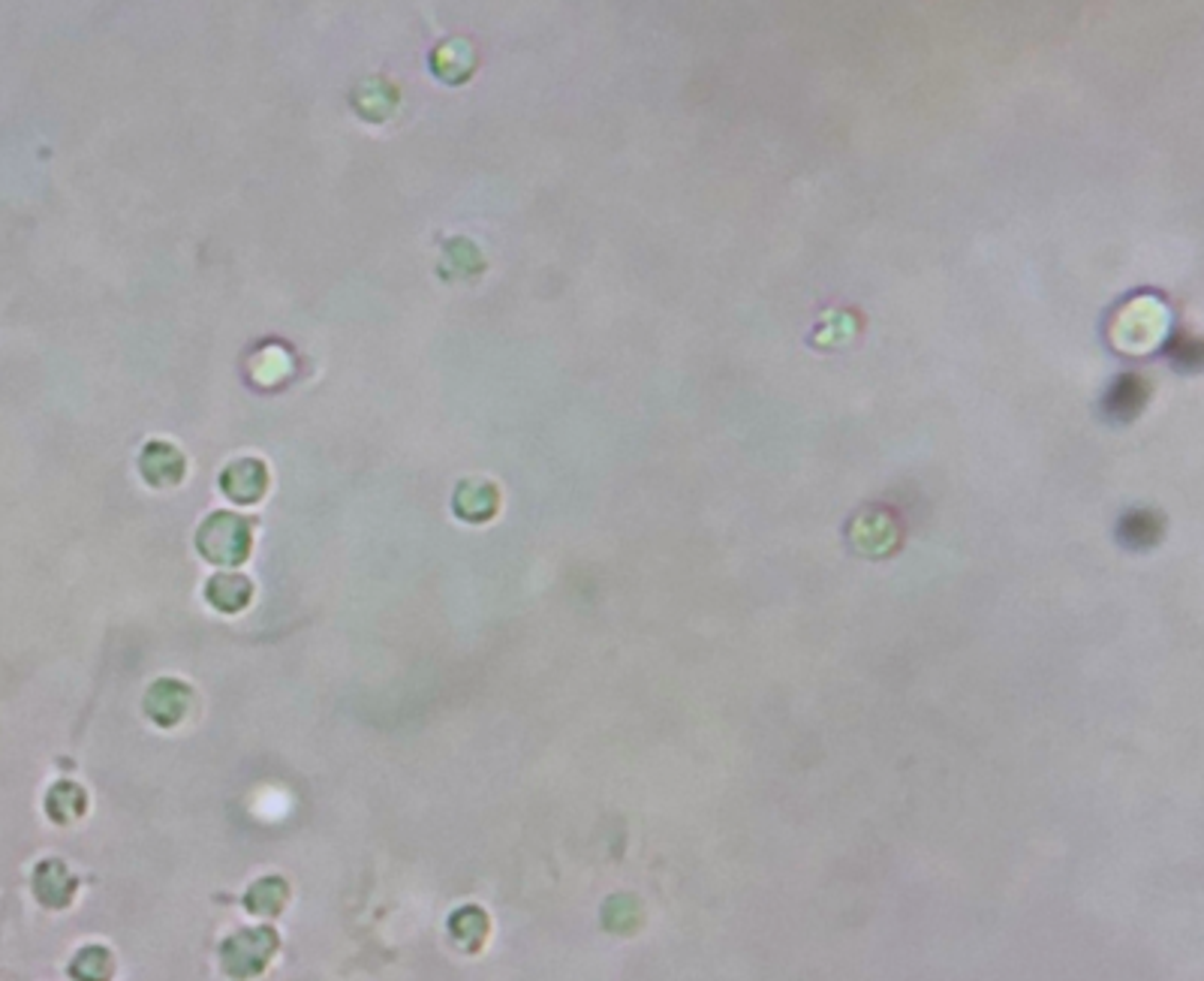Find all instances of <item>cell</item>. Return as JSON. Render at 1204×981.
Instances as JSON below:
<instances>
[{"mask_svg":"<svg viewBox=\"0 0 1204 981\" xmlns=\"http://www.w3.org/2000/svg\"><path fill=\"white\" fill-rule=\"evenodd\" d=\"M275 951H278V933L272 927L241 930V933L229 936L223 943V969L232 979H254V976H260L262 969H265V963L272 961Z\"/></svg>","mask_w":1204,"mask_h":981,"instance_id":"cell-1","label":"cell"},{"mask_svg":"<svg viewBox=\"0 0 1204 981\" xmlns=\"http://www.w3.org/2000/svg\"><path fill=\"white\" fill-rule=\"evenodd\" d=\"M199 551L214 563H241L247 551H250V524L232 515V512H217L205 521L203 530H199Z\"/></svg>","mask_w":1204,"mask_h":981,"instance_id":"cell-2","label":"cell"},{"mask_svg":"<svg viewBox=\"0 0 1204 981\" xmlns=\"http://www.w3.org/2000/svg\"><path fill=\"white\" fill-rule=\"evenodd\" d=\"M221 485L223 494L232 497L235 503H257L265 491V485H268V473L260 461L244 458V461H235L232 467L223 470Z\"/></svg>","mask_w":1204,"mask_h":981,"instance_id":"cell-3","label":"cell"},{"mask_svg":"<svg viewBox=\"0 0 1204 981\" xmlns=\"http://www.w3.org/2000/svg\"><path fill=\"white\" fill-rule=\"evenodd\" d=\"M34 891H37L39 904H46V907H67L75 894V876L55 858L42 861L34 873Z\"/></svg>","mask_w":1204,"mask_h":981,"instance_id":"cell-4","label":"cell"},{"mask_svg":"<svg viewBox=\"0 0 1204 981\" xmlns=\"http://www.w3.org/2000/svg\"><path fill=\"white\" fill-rule=\"evenodd\" d=\"M187 699H190V693H187L185 686L175 684V681H160V684L151 686L145 707H149L151 720L154 722H160V725H175V722L185 717Z\"/></svg>","mask_w":1204,"mask_h":981,"instance_id":"cell-5","label":"cell"},{"mask_svg":"<svg viewBox=\"0 0 1204 981\" xmlns=\"http://www.w3.org/2000/svg\"><path fill=\"white\" fill-rule=\"evenodd\" d=\"M142 476L151 485H175L185 476V458L167 443H151L142 452Z\"/></svg>","mask_w":1204,"mask_h":981,"instance_id":"cell-6","label":"cell"},{"mask_svg":"<svg viewBox=\"0 0 1204 981\" xmlns=\"http://www.w3.org/2000/svg\"><path fill=\"white\" fill-rule=\"evenodd\" d=\"M211 606L221 611H241L250 599V581L241 575H214L205 588Z\"/></svg>","mask_w":1204,"mask_h":981,"instance_id":"cell-7","label":"cell"},{"mask_svg":"<svg viewBox=\"0 0 1204 981\" xmlns=\"http://www.w3.org/2000/svg\"><path fill=\"white\" fill-rule=\"evenodd\" d=\"M498 506V497L482 481H464L455 494V512L467 521H485Z\"/></svg>","mask_w":1204,"mask_h":981,"instance_id":"cell-8","label":"cell"},{"mask_svg":"<svg viewBox=\"0 0 1204 981\" xmlns=\"http://www.w3.org/2000/svg\"><path fill=\"white\" fill-rule=\"evenodd\" d=\"M85 807H88V798L75 783H57L46 798V813L55 822H73L85 813Z\"/></svg>","mask_w":1204,"mask_h":981,"instance_id":"cell-9","label":"cell"},{"mask_svg":"<svg viewBox=\"0 0 1204 981\" xmlns=\"http://www.w3.org/2000/svg\"><path fill=\"white\" fill-rule=\"evenodd\" d=\"M111 969H115L111 954L106 948H100V945L82 948L73 958V963H70V973H73L75 981H109Z\"/></svg>","mask_w":1204,"mask_h":981,"instance_id":"cell-10","label":"cell"},{"mask_svg":"<svg viewBox=\"0 0 1204 981\" xmlns=\"http://www.w3.org/2000/svg\"><path fill=\"white\" fill-rule=\"evenodd\" d=\"M244 904H247L250 912H257V915H278L280 909H283V904H286V886H283L280 879H275V876L260 879L254 889L247 891Z\"/></svg>","mask_w":1204,"mask_h":981,"instance_id":"cell-11","label":"cell"},{"mask_svg":"<svg viewBox=\"0 0 1204 981\" xmlns=\"http://www.w3.org/2000/svg\"><path fill=\"white\" fill-rule=\"evenodd\" d=\"M449 930H452L455 943L464 945V948H479V943L485 940V930H488V922H485V915H482L479 909L467 907V909H458V912L452 915Z\"/></svg>","mask_w":1204,"mask_h":981,"instance_id":"cell-12","label":"cell"}]
</instances>
